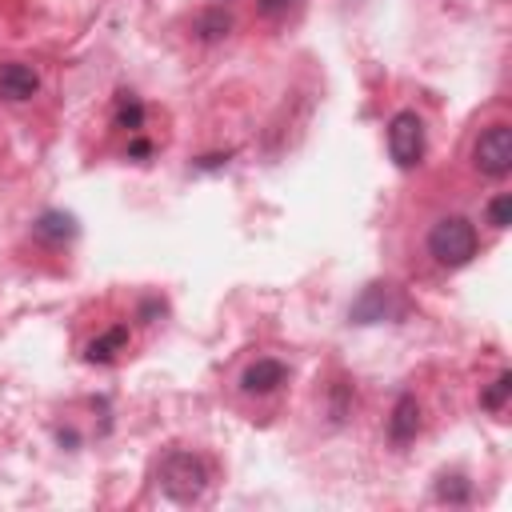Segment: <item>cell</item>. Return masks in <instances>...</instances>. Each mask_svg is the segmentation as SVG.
<instances>
[{
    "mask_svg": "<svg viewBox=\"0 0 512 512\" xmlns=\"http://www.w3.org/2000/svg\"><path fill=\"white\" fill-rule=\"evenodd\" d=\"M392 312V288L388 284H368L360 296H356V304L348 308V320L352 324H376V320H384Z\"/></svg>",
    "mask_w": 512,
    "mask_h": 512,
    "instance_id": "obj_6",
    "label": "cell"
},
{
    "mask_svg": "<svg viewBox=\"0 0 512 512\" xmlns=\"http://www.w3.org/2000/svg\"><path fill=\"white\" fill-rule=\"evenodd\" d=\"M128 152H132V156H148V152H152V144H148V140H132V148H128Z\"/></svg>",
    "mask_w": 512,
    "mask_h": 512,
    "instance_id": "obj_17",
    "label": "cell"
},
{
    "mask_svg": "<svg viewBox=\"0 0 512 512\" xmlns=\"http://www.w3.org/2000/svg\"><path fill=\"white\" fill-rule=\"evenodd\" d=\"M388 152H392L396 168H404V172L424 160V120L412 108H404L388 120Z\"/></svg>",
    "mask_w": 512,
    "mask_h": 512,
    "instance_id": "obj_3",
    "label": "cell"
},
{
    "mask_svg": "<svg viewBox=\"0 0 512 512\" xmlns=\"http://www.w3.org/2000/svg\"><path fill=\"white\" fill-rule=\"evenodd\" d=\"M508 392H512V372H500V376L492 380V388H484V392H480V408L500 412V408H504V400H508Z\"/></svg>",
    "mask_w": 512,
    "mask_h": 512,
    "instance_id": "obj_14",
    "label": "cell"
},
{
    "mask_svg": "<svg viewBox=\"0 0 512 512\" xmlns=\"http://www.w3.org/2000/svg\"><path fill=\"white\" fill-rule=\"evenodd\" d=\"M288 380V368L280 364V360H252L248 368H244V376H240V388L248 392V396H268V392H276L280 384Z\"/></svg>",
    "mask_w": 512,
    "mask_h": 512,
    "instance_id": "obj_5",
    "label": "cell"
},
{
    "mask_svg": "<svg viewBox=\"0 0 512 512\" xmlns=\"http://www.w3.org/2000/svg\"><path fill=\"white\" fill-rule=\"evenodd\" d=\"M160 488H164V496L168 500H176V504H196L200 496H204V488H208V468H204V460L200 456H192V452H168L164 460H160Z\"/></svg>",
    "mask_w": 512,
    "mask_h": 512,
    "instance_id": "obj_2",
    "label": "cell"
},
{
    "mask_svg": "<svg viewBox=\"0 0 512 512\" xmlns=\"http://www.w3.org/2000/svg\"><path fill=\"white\" fill-rule=\"evenodd\" d=\"M40 92V76L28 64H0V96L4 100H32Z\"/></svg>",
    "mask_w": 512,
    "mask_h": 512,
    "instance_id": "obj_7",
    "label": "cell"
},
{
    "mask_svg": "<svg viewBox=\"0 0 512 512\" xmlns=\"http://www.w3.org/2000/svg\"><path fill=\"white\" fill-rule=\"evenodd\" d=\"M472 164L484 176H508L512 172V128L508 124H492L480 132L476 148H472Z\"/></svg>",
    "mask_w": 512,
    "mask_h": 512,
    "instance_id": "obj_4",
    "label": "cell"
},
{
    "mask_svg": "<svg viewBox=\"0 0 512 512\" xmlns=\"http://www.w3.org/2000/svg\"><path fill=\"white\" fill-rule=\"evenodd\" d=\"M116 128H128V132L144 128V104L136 96H120V104H116Z\"/></svg>",
    "mask_w": 512,
    "mask_h": 512,
    "instance_id": "obj_13",
    "label": "cell"
},
{
    "mask_svg": "<svg viewBox=\"0 0 512 512\" xmlns=\"http://www.w3.org/2000/svg\"><path fill=\"white\" fill-rule=\"evenodd\" d=\"M436 500H448V504H468L472 500V488L464 476H440L436 480Z\"/></svg>",
    "mask_w": 512,
    "mask_h": 512,
    "instance_id": "obj_12",
    "label": "cell"
},
{
    "mask_svg": "<svg viewBox=\"0 0 512 512\" xmlns=\"http://www.w3.org/2000/svg\"><path fill=\"white\" fill-rule=\"evenodd\" d=\"M128 344V328L124 324H116V328H108V332H100L96 340H88V348H84V360L88 364H108L120 348Z\"/></svg>",
    "mask_w": 512,
    "mask_h": 512,
    "instance_id": "obj_9",
    "label": "cell"
},
{
    "mask_svg": "<svg viewBox=\"0 0 512 512\" xmlns=\"http://www.w3.org/2000/svg\"><path fill=\"white\" fill-rule=\"evenodd\" d=\"M300 4H304V0H256L260 16H268V20H288Z\"/></svg>",
    "mask_w": 512,
    "mask_h": 512,
    "instance_id": "obj_16",
    "label": "cell"
},
{
    "mask_svg": "<svg viewBox=\"0 0 512 512\" xmlns=\"http://www.w3.org/2000/svg\"><path fill=\"white\" fill-rule=\"evenodd\" d=\"M416 428H420V404H416V396H400L396 404H392V416H388V436L396 440V444H408L412 436H416Z\"/></svg>",
    "mask_w": 512,
    "mask_h": 512,
    "instance_id": "obj_8",
    "label": "cell"
},
{
    "mask_svg": "<svg viewBox=\"0 0 512 512\" xmlns=\"http://www.w3.org/2000/svg\"><path fill=\"white\" fill-rule=\"evenodd\" d=\"M476 244H480L476 240V228L464 216H444L428 232V252H432V260L440 268H464L476 256Z\"/></svg>",
    "mask_w": 512,
    "mask_h": 512,
    "instance_id": "obj_1",
    "label": "cell"
},
{
    "mask_svg": "<svg viewBox=\"0 0 512 512\" xmlns=\"http://www.w3.org/2000/svg\"><path fill=\"white\" fill-rule=\"evenodd\" d=\"M228 28H232V16L220 12V8L196 16V36H200V40H220V36H228Z\"/></svg>",
    "mask_w": 512,
    "mask_h": 512,
    "instance_id": "obj_11",
    "label": "cell"
},
{
    "mask_svg": "<svg viewBox=\"0 0 512 512\" xmlns=\"http://www.w3.org/2000/svg\"><path fill=\"white\" fill-rule=\"evenodd\" d=\"M488 224L492 228H508L512 224V196L508 192H500V196L488 200Z\"/></svg>",
    "mask_w": 512,
    "mask_h": 512,
    "instance_id": "obj_15",
    "label": "cell"
},
{
    "mask_svg": "<svg viewBox=\"0 0 512 512\" xmlns=\"http://www.w3.org/2000/svg\"><path fill=\"white\" fill-rule=\"evenodd\" d=\"M32 228H36V236H40V240H68V236H76V216H68V212H56V208H52V212H44Z\"/></svg>",
    "mask_w": 512,
    "mask_h": 512,
    "instance_id": "obj_10",
    "label": "cell"
}]
</instances>
